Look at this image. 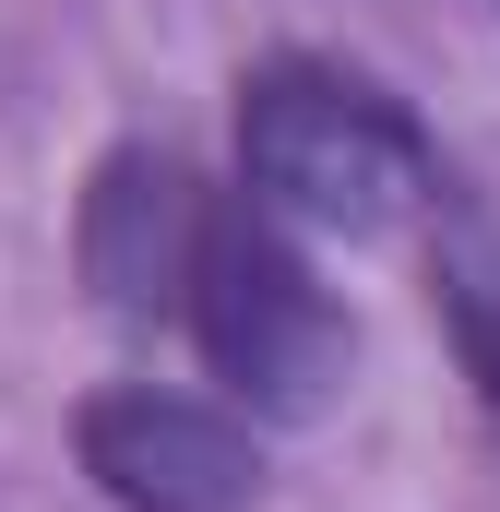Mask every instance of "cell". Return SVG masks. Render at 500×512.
Segmentation results:
<instances>
[{
  "instance_id": "6da1fadb",
  "label": "cell",
  "mask_w": 500,
  "mask_h": 512,
  "mask_svg": "<svg viewBox=\"0 0 500 512\" xmlns=\"http://www.w3.org/2000/svg\"><path fill=\"white\" fill-rule=\"evenodd\" d=\"M239 191L286 239H393L441 215V143L393 84L286 48L239 84Z\"/></svg>"
},
{
  "instance_id": "7a4b0ae2",
  "label": "cell",
  "mask_w": 500,
  "mask_h": 512,
  "mask_svg": "<svg viewBox=\"0 0 500 512\" xmlns=\"http://www.w3.org/2000/svg\"><path fill=\"white\" fill-rule=\"evenodd\" d=\"M167 322L203 346V370L227 382L239 417H322L346 393V358H358L334 286L310 274V251L250 191H203L179 286H167Z\"/></svg>"
},
{
  "instance_id": "3957f363",
  "label": "cell",
  "mask_w": 500,
  "mask_h": 512,
  "mask_svg": "<svg viewBox=\"0 0 500 512\" xmlns=\"http://www.w3.org/2000/svg\"><path fill=\"white\" fill-rule=\"evenodd\" d=\"M72 453L108 489V512H250L262 501L250 417L239 405H203V393H167V382L96 393L72 417Z\"/></svg>"
},
{
  "instance_id": "277c9868",
  "label": "cell",
  "mask_w": 500,
  "mask_h": 512,
  "mask_svg": "<svg viewBox=\"0 0 500 512\" xmlns=\"http://www.w3.org/2000/svg\"><path fill=\"white\" fill-rule=\"evenodd\" d=\"M191 215H203V179L179 155H108L96 191H84V286L120 310V322H167V286H179V251H191Z\"/></svg>"
},
{
  "instance_id": "5b68a950",
  "label": "cell",
  "mask_w": 500,
  "mask_h": 512,
  "mask_svg": "<svg viewBox=\"0 0 500 512\" xmlns=\"http://www.w3.org/2000/svg\"><path fill=\"white\" fill-rule=\"evenodd\" d=\"M441 322H453V358H465L477 405L500 417V227H477V215L441 227Z\"/></svg>"
}]
</instances>
